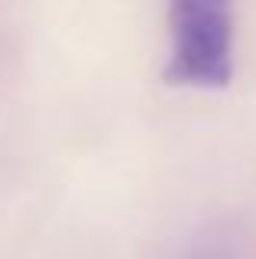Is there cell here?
<instances>
[{"mask_svg": "<svg viewBox=\"0 0 256 259\" xmlns=\"http://www.w3.org/2000/svg\"><path fill=\"white\" fill-rule=\"evenodd\" d=\"M171 59L164 79L174 85L224 89L233 79V4L230 0H167Z\"/></svg>", "mask_w": 256, "mask_h": 259, "instance_id": "obj_1", "label": "cell"}]
</instances>
